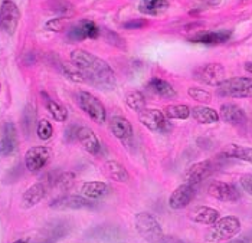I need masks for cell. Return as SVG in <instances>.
Wrapping results in <instances>:
<instances>
[{"mask_svg": "<svg viewBox=\"0 0 252 243\" xmlns=\"http://www.w3.org/2000/svg\"><path fill=\"white\" fill-rule=\"evenodd\" d=\"M71 61L82 72L85 81L97 85L102 90L116 85V75L113 68L101 58L93 55L84 49H75L71 52Z\"/></svg>", "mask_w": 252, "mask_h": 243, "instance_id": "cell-1", "label": "cell"}, {"mask_svg": "<svg viewBox=\"0 0 252 243\" xmlns=\"http://www.w3.org/2000/svg\"><path fill=\"white\" fill-rule=\"evenodd\" d=\"M134 227L137 233L149 243H160L164 233L163 227L152 213L141 212L134 217Z\"/></svg>", "mask_w": 252, "mask_h": 243, "instance_id": "cell-2", "label": "cell"}, {"mask_svg": "<svg viewBox=\"0 0 252 243\" xmlns=\"http://www.w3.org/2000/svg\"><path fill=\"white\" fill-rule=\"evenodd\" d=\"M75 99H77L78 107L94 122H97L99 125L105 122L107 110H105V105L101 102V99H98L97 96H94L93 93L87 92V91H78L75 93Z\"/></svg>", "mask_w": 252, "mask_h": 243, "instance_id": "cell-3", "label": "cell"}, {"mask_svg": "<svg viewBox=\"0 0 252 243\" xmlns=\"http://www.w3.org/2000/svg\"><path fill=\"white\" fill-rule=\"evenodd\" d=\"M241 230V222L238 217L235 216H226L222 219H218L212 227L209 229L208 235H206V241L209 242H220V241H226V239H232L233 236H236Z\"/></svg>", "mask_w": 252, "mask_h": 243, "instance_id": "cell-4", "label": "cell"}, {"mask_svg": "<svg viewBox=\"0 0 252 243\" xmlns=\"http://www.w3.org/2000/svg\"><path fill=\"white\" fill-rule=\"evenodd\" d=\"M216 92L225 98H251L252 78H231L218 85Z\"/></svg>", "mask_w": 252, "mask_h": 243, "instance_id": "cell-5", "label": "cell"}, {"mask_svg": "<svg viewBox=\"0 0 252 243\" xmlns=\"http://www.w3.org/2000/svg\"><path fill=\"white\" fill-rule=\"evenodd\" d=\"M193 76L194 79H197L206 85L218 87L225 81L226 72L220 63H206V65L196 68L193 71Z\"/></svg>", "mask_w": 252, "mask_h": 243, "instance_id": "cell-6", "label": "cell"}, {"mask_svg": "<svg viewBox=\"0 0 252 243\" xmlns=\"http://www.w3.org/2000/svg\"><path fill=\"white\" fill-rule=\"evenodd\" d=\"M20 13L12 0H4L0 7V29L6 35H13L19 25Z\"/></svg>", "mask_w": 252, "mask_h": 243, "instance_id": "cell-7", "label": "cell"}, {"mask_svg": "<svg viewBox=\"0 0 252 243\" xmlns=\"http://www.w3.org/2000/svg\"><path fill=\"white\" fill-rule=\"evenodd\" d=\"M52 150L45 146H35L26 151L25 154V166L29 171L38 173L42 168L46 167V164L51 161Z\"/></svg>", "mask_w": 252, "mask_h": 243, "instance_id": "cell-8", "label": "cell"}, {"mask_svg": "<svg viewBox=\"0 0 252 243\" xmlns=\"http://www.w3.org/2000/svg\"><path fill=\"white\" fill-rule=\"evenodd\" d=\"M138 120L147 130L155 131V132H166L169 130L167 117L160 110H156V108L143 110L138 115Z\"/></svg>", "mask_w": 252, "mask_h": 243, "instance_id": "cell-9", "label": "cell"}, {"mask_svg": "<svg viewBox=\"0 0 252 243\" xmlns=\"http://www.w3.org/2000/svg\"><path fill=\"white\" fill-rule=\"evenodd\" d=\"M214 163L209 160L205 161H199L196 164H192L188 168L183 174V179L190 186H196L199 183H202L203 180H206L212 173H214Z\"/></svg>", "mask_w": 252, "mask_h": 243, "instance_id": "cell-10", "label": "cell"}, {"mask_svg": "<svg viewBox=\"0 0 252 243\" xmlns=\"http://www.w3.org/2000/svg\"><path fill=\"white\" fill-rule=\"evenodd\" d=\"M99 33L101 30L97 23L93 20H82L68 30V37L74 42H81L85 39H98Z\"/></svg>", "mask_w": 252, "mask_h": 243, "instance_id": "cell-11", "label": "cell"}, {"mask_svg": "<svg viewBox=\"0 0 252 243\" xmlns=\"http://www.w3.org/2000/svg\"><path fill=\"white\" fill-rule=\"evenodd\" d=\"M208 193L220 200V202H238L241 199V194L238 191V188L229 184V183H225V182H212L209 187H208Z\"/></svg>", "mask_w": 252, "mask_h": 243, "instance_id": "cell-12", "label": "cell"}, {"mask_svg": "<svg viewBox=\"0 0 252 243\" xmlns=\"http://www.w3.org/2000/svg\"><path fill=\"white\" fill-rule=\"evenodd\" d=\"M49 206L52 207V209H58V210H66V209H91V207H94L95 203H94V200H91V199H87V197H84V196H74V194H71V196H61L58 199H55V200H52Z\"/></svg>", "mask_w": 252, "mask_h": 243, "instance_id": "cell-13", "label": "cell"}, {"mask_svg": "<svg viewBox=\"0 0 252 243\" xmlns=\"http://www.w3.org/2000/svg\"><path fill=\"white\" fill-rule=\"evenodd\" d=\"M18 149V131L13 122H6L0 138V155L9 157Z\"/></svg>", "mask_w": 252, "mask_h": 243, "instance_id": "cell-14", "label": "cell"}, {"mask_svg": "<svg viewBox=\"0 0 252 243\" xmlns=\"http://www.w3.org/2000/svg\"><path fill=\"white\" fill-rule=\"evenodd\" d=\"M194 194H196L194 186H190V184L185 183V184L177 187L175 191L170 194V197H169V206L172 209H175V210L185 209L186 206L193 200Z\"/></svg>", "mask_w": 252, "mask_h": 243, "instance_id": "cell-15", "label": "cell"}, {"mask_svg": "<svg viewBox=\"0 0 252 243\" xmlns=\"http://www.w3.org/2000/svg\"><path fill=\"white\" fill-rule=\"evenodd\" d=\"M108 128H110L111 134H113L116 138L124 141V143H127L128 140H131V138H133V134H134V130H133L131 122H130L127 118L121 117V115H114V117L110 120Z\"/></svg>", "mask_w": 252, "mask_h": 243, "instance_id": "cell-16", "label": "cell"}, {"mask_svg": "<svg viewBox=\"0 0 252 243\" xmlns=\"http://www.w3.org/2000/svg\"><path fill=\"white\" fill-rule=\"evenodd\" d=\"M48 190H49V187L45 182H39L36 184L31 186L22 194V207L31 209V207L40 203L43 200V197L46 196Z\"/></svg>", "mask_w": 252, "mask_h": 243, "instance_id": "cell-17", "label": "cell"}, {"mask_svg": "<svg viewBox=\"0 0 252 243\" xmlns=\"http://www.w3.org/2000/svg\"><path fill=\"white\" fill-rule=\"evenodd\" d=\"M78 141L87 152L91 155H99L101 152V141L95 132L88 127H79L78 130Z\"/></svg>", "mask_w": 252, "mask_h": 243, "instance_id": "cell-18", "label": "cell"}, {"mask_svg": "<svg viewBox=\"0 0 252 243\" xmlns=\"http://www.w3.org/2000/svg\"><path fill=\"white\" fill-rule=\"evenodd\" d=\"M219 117L225 122H228L231 125H242L247 121V114H245V111L241 107L235 105V104H223L220 107Z\"/></svg>", "mask_w": 252, "mask_h": 243, "instance_id": "cell-19", "label": "cell"}, {"mask_svg": "<svg viewBox=\"0 0 252 243\" xmlns=\"http://www.w3.org/2000/svg\"><path fill=\"white\" fill-rule=\"evenodd\" d=\"M81 193L87 199L98 200L110 193V186L104 182H85L81 187Z\"/></svg>", "mask_w": 252, "mask_h": 243, "instance_id": "cell-20", "label": "cell"}, {"mask_svg": "<svg viewBox=\"0 0 252 243\" xmlns=\"http://www.w3.org/2000/svg\"><path fill=\"white\" fill-rule=\"evenodd\" d=\"M232 36L229 30H216V32H203L196 36L190 37L194 43H203V45H219L228 42Z\"/></svg>", "mask_w": 252, "mask_h": 243, "instance_id": "cell-21", "label": "cell"}, {"mask_svg": "<svg viewBox=\"0 0 252 243\" xmlns=\"http://www.w3.org/2000/svg\"><path fill=\"white\" fill-rule=\"evenodd\" d=\"M147 90L160 98L170 99V98L176 96V90L172 87V84H169L167 81H164L161 78H152L147 82Z\"/></svg>", "mask_w": 252, "mask_h": 243, "instance_id": "cell-22", "label": "cell"}, {"mask_svg": "<svg viewBox=\"0 0 252 243\" xmlns=\"http://www.w3.org/2000/svg\"><path fill=\"white\" fill-rule=\"evenodd\" d=\"M192 219L193 222L200 224H212L219 219V213L218 210L214 207H208V206H199L197 209H194V212L192 213Z\"/></svg>", "mask_w": 252, "mask_h": 243, "instance_id": "cell-23", "label": "cell"}, {"mask_svg": "<svg viewBox=\"0 0 252 243\" xmlns=\"http://www.w3.org/2000/svg\"><path fill=\"white\" fill-rule=\"evenodd\" d=\"M104 173L107 174V177H110L114 182H120V183H126L130 179L128 171L124 168V166L118 161L110 160L104 164Z\"/></svg>", "mask_w": 252, "mask_h": 243, "instance_id": "cell-24", "label": "cell"}, {"mask_svg": "<svg viewBox=\"0 0 252 243\" xmlns=\"http://www.w3.org/2000/svg\"><path fill=\"white\" fill-rule=\"evenodd\" d=\"M42 96H43L45 107L49 111V114L52 115V118L59 121V122H65L68 120V110L63 105H61L59 102L54 101L46 92H42Z\"/></svg>", "mask_w": 252, "mask_h": 243, "instance_id": "cell-25", "label": "cell"}, {"mask_svg": "<svg viewBox=\"0 0 252 243\" xmlns=\"http://www.w3.org/2000/svg\"><path fill=\"white\" fill-rule=\"evenodd\" d=\"M192 117L200 124H215L220 118L218 111H215L214 108L203 107V105L192 108Z\"/></svg>", "mask_w": 252, "mask_h": 243, "instance_id": "cell-26", "label": "cell"}, {"mask_svg": "<svg viewBox=\"0 0 252 243\" xmlns=\"http://www.w3.org/2000/svg\"><path fill=\"white\" fill-rule=\"evenodd\" d=\"M223 155L229 157V158H236V160H242L252 164V147H244V146H238V144H229L226 149L222 151Z\"/></svg>", "mask_w": 252, "mask_h": 243, "instance_id": "cell-27", "label": "cell"}, {"mask_svg": "<svg viewBox=\"0 0 252 243\" xmlns=\"http://www.w3.org/2000/svg\"><path fill=\"white\" fill-rule=\"evenodd\" d=\"M75 182H77V176H75L74 171H63V173H59V174L55 176L52 187L65 193V191H68V190H71L74 187Z\"/></svg>", "mask_w": 252, "mask_h": 243, "instance_id": "cell-28", "label": "cell"}, {"mask_svg": "<svg viewBox=\"0 0 252 243\" xmlns=\"http://www.w3.org/2000/svg\"><path fill=\"white\" fill-rule=\"evenodd\" d=\"M69 232V226L68 223L59 220V222H55L54 224H49L46 227V239H49L52 243H55L58 239H62L63 236H66Z\"/></svg>", "mask_w": 252, "mask_h": 243, "instance_id": "cell-29", "label": "cell"}, {"mask_svg": "<svg viewBox=\"0 0 252 243\" xmlns=\"http://www.w3.org/2000/svg\"><path fill=\"white\" fill-rule=\"evenodd\" d=\"M169 6L170 4L167 0H141L140 10L147 15H157V13L169 9Z\"/></svg>", "mask_w": 252, "mask_h": 243, "instance_id": "cell-30", "label": "cell"}, {"mask_svg": "<svg viewBox=\"0 0 252 243\" xmlns=\"http://www.w3.org/2000/svg\"><path fill=\"white\" fill-rule=\"evenodd\" d=\"M36 125V111L33 108V105H26L25 110H23V114H22V128L25 131V134H31Z\"/></svg>", "mask_w": 252, "mask_h": 243, "instance_id": "cell-31", "label": "cell"}, {"mask_svg": "<svg viewBox=\"0 0 252 243\" xmlns=\"http://www.w3.org/2000/svg\"><path fill=\"white\" fill-rule=\"evenodd\" d=\"M126 104L133 111L141 112L146 110V96L140 91H130L126 95Z\"/></svg>", "mask_w": 252, "mask_h": 243, "instance_id": "cell-32", "label": "cell"}, {"mask_svg": "<svg viewBox=\"0 0 252 243\" xmlns=\"http://www.w3.org/2000/svg\"><path fill=\"white\" fill-rule=\"evenodd\" d=\"M164 114L170 120H186L192 115V110L188 105H169L166 107Z\"/></svg>", "mask_w": 252, "mask_h": 243, "instance_id": "cell-33", "label": "cell"}, {"mask_svg": "<svg viewBox=\"0 0 252 243\" xmlns=\"http://www.w3.org/2000/svg\"><path fill=\"white\" fill-rule=\"evenodd\" d=\"M117 233H118V229L113 226H99L95 230H93V238L102 239V241H111L116 238Z\"/></svg>", "mask_w": 252, "mask_h": 243, "instance_id": "cell-34", "label": "cell"}, {"mask_svg": "<svg viewBox=\"0 0 252 243\" xmlns=\"http://www.w3.org/2000/svg\"><path fill=\"white\" fill-rule=\"evenodd\" d=\"M36 132H38V137L40 140L46 141L54 135V127L48 120H40L38 122V127H36Z\"/></svg>", "mask_w": 252, "mask_h": 243, "instance_id": "cell-35", "label": "cell"}, {"mask_svg": "<svg viewBox=\"0 0 252 243\" xmlns=\"http://www.w3.org/2000/svg\"><path fill=\"white\" fill-rule=\"evenodd\" d=\"M188 93H189V96L192 99L197 101V102H202V104H206V102H209L212 99L211 93L205 91V90H202V88H197V87H190L188 90Z\"/></svg>", "mask_w": 252, "mask_h": 243, "instance_id": "cell-36", "label": "cell"}, {"mask_svg": "<svg viewBox=\"0 0 252 243\" xmlns=\"http://www.w3.org/2000/svg\"><path fill=\"white\" fill-rule=\"evenodd\" d=\"M65 26H66V20H65V18L52 19V20H49V22L46 23V29L52 30V32H61V30L65 29Z\"/></svg>", "mask_w": 252, "mask_h": 243, "instance_id": "cell-37", "label": "cell"}, {"mask_svg": "<svg viewBox=\"0 0 252 243\" xmlns=\"http://www.w3.org/2000/svg\"><path fill=\"white\" fill-rule=\"evenodd\" d=\"M78 130H79V125H69L66 130H65V134H63V138L66 143H75L78 141Z\"/></svg>", "mask_w": 252, "mask_h": 243, "instance_id": "cell-38", "label": "cell"}, {"mask_svg": "<svg viewBox=\"0 0 252 243\" xmlns=\"http://www.w3.org/2000/svg\"><path fill=\"white\" fill-rule=\"evenodd\" d=\"M144 26H147V20H144V19H133L123 25V28H126V29H141Z\"/></svg>", "mask_w": 252, "mask_h": 243, "instance_id": "cell-39", "label": "cell"}, {"mask_svg": "<svg viewBox=\"0 0 252 243\" xmlns=\"http://www.w3.org/2000/svg\"><path fill=\"white\" fill-rule=\"evenodd\" d=\"M241 186L250 196H252V174H244L241 177Z\"/></svg>", "mask_w": 252, "mask_h": 243, "instance_id": "cell-40", "label": "cell"}, {"mask_svg": "<svg viewBox=\"0 0 252 243\" xmlns=\"http://www.w3.org/2000/svg\"><path fill=\"white\" fill-rule=\"evenodd\" d=\"M160 243H185L180 238H177V236H170V235H164L163 236V239H161V242Z\"/></svg>", "mask_w": 252, "mask_h": 243, "instance_id": "cell-41", "label": "cell"}, {"mask_svg": "<svg viewBox=\"0 0 252 243\" xmlns=\"http://www.w3.org/2000/svg\"><path fill=\"white\" fill-rule=\"evenodd\" d=\"M244 239H245V242L247 243H252V232H250L248 235H245Z\"/></svg>", "mask_w": 252, "mask_h": 243, "instance_id": "cell-42", "label": "cell"}, {"mask_svg": "<svg viewBox=\"0 0 252 243\" xmlns=\"http://www.w3.org/2000/svg\"><path fill=\"white\" fill-rule=\"evenodd\" d=\"M228 243H247V242H245V239L242 238V239H232V241H229Z\"/></svg>", "mask_w": 252, "mask_h": 243, "instance_id": "cell-43", "label": "cell"}, {"mask_svg": "<svg viewBox=\"0 0 252 243\" xmlns=\"http://www.w3.org/2000/svg\"><path fill=\"white\" fill-rule=\"evenodd\" d=\"M245 69H247L250 74H252V62H248V63L245 65Z\"/></svg>", "mask_w": 252, "mask_h": 243, "instance_id": "cell-44", "label": "cell"}, {"mask_svg": "<svg viewBox=\"0 0 252 243\" xmlns=\"http://www.w3.org/2000/svg\"><path fill=\"white\" fill-rule=\"evenodd\" d=\"M13 243H29V241L28 239H18V241H15Z\"/></svg>", "mask_w": 252, "mask_h": 243, "instance_id": "cell-45", "label": "cell"}]
</instances>
